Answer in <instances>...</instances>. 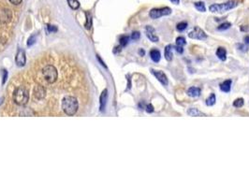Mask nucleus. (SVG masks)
<instances>
[{
    "instance_id": "1",
    "label": "nucleus",
    "mask_w": 249,
    "mask_h": 187,
    "mask_svg": "<svg viewBox=\"0 0 249 187\" xmlns=\"http://www.w3.org/2000/svg\"><path fill=\"white\" fill-rule=\"evenodd\" d=\"M78 108H79V103H78V100L74 97L67 96L63 98L62 109L66 115H70V116L74 115L77 112Z\"/></svg>"
},
{
    "instance_id": "2",
    "label": "nucleus",
    "mask_w": 249,
    "mask_h": 187,
    "mask_svg": "<svg viewBox=\"0 0 249 187\" xmlns=\"http://www.w3.org/2000/svg\"><path fill=\"white\" fill-rule=\"evenodd\" d=\"M29 94L28 92L22 87H18L15 89L13 93V100L19 106H24L28 102Z\"/></svg>"
},
{
    "instance_id": "3",
    "label": "nucleus",
    "mask_w": 249,
    "mask_h": 187,
    "mask_svg": "<svg viewBox=\"0 0 249 187\" xmlns=\"http://www.w3.org/2000/svg\"><path fill=\"white\" fill-rule=\"evenodd\" d=\"M237 6V3L234 1V0H230V1L226 2V3H222V4H214L211 5L209 7L210 11L212 12H219V13H223L225 11H228L233 8H235Z\"/></svg>"
},
{
    "instance_id": "4",
    "label": "nucleus",
    "mask_w": 249,
    "mask_h": 187,
    "mask_svg": "<svg viewBox=\"0 0 249 187\" xmlns=\"http://www.w3.org/2000/svg\"><path fill=\"white\" fill-rule=\"evenodd\" d=\"M42 74L49 83H54L57 78H58V73L56 68L52 66V65H48L46 66H44V68L42 69Z\"/></svg>"
},
{
    "instance_id": "5",
    "label": "nucleus",
    "mask_w": 249,
    "mask_h": 187,
    "mask_svg": "<svg viewBox=\"0 0 249 187\" xmlns=\"http://www.w3.org/2000/svg\"><path fill=\"white\" fill-rule=\"evenodd\" d=\"M171 13V9L165 7V8H160V9H153L150 10L149 15L152 19H158L162 16L170 15Z\"/></svg>"
},
{
    "instance_id": "6",
    "label": "nucleus",
    "mask_w": 249,
    "mask_h": 187,
    "mask_svg": "<svg viewBox=\"0 0 249 187\" xmlns=\"http://www.w3.org/2000/svg\"><path fill=\"white\" fill-rule=\"evenodd\" d=\"M188 37L190 38H194V39H199V40H204L207 38V35L206 33L201 30L199 27H194V29L188 33Z\"/></svg>"
},
{
    "instance_id": "7",
    "label": "nucleus",
    "mask_w": 249,
    "mask_h": 187,
    "mask_svg": "<svg viewBox=\"0 0 249 187\" xmlns=\"http://www.w3.org/2000/svg\"><path fill=\"white\" fill-rule=\"evenodd\" d=\"M151 72L155 75V77L159 81V82L163 85H168L169 83V81H168V78L166 76V74L161 71V70H155V69H151Z\"/></svg>"
},
{
    "instance_id": "8",
    "label": "nucleus",
    "mask_w": 249,
    "mask_h": 187,
    "mask_svg": "<svg viewBox=\"0 0 249 187\" xmlns=\"http://www.w3.org/2000/svg\"><path fill=\"white\" fill-rule=\"evenodd\" d=\"M26 62V54L22 49H19L17 52V54L15 56V63L18 66H24Z\"/></svg>"
},
{
    "instance_id": "9",
    "label": "nucleus",
    "mask_w": 249,
    "mask_h": 187,
    "mask_svg": "<svg viewBox=\"0 0 249 187\" xmlns=\"http://www.w3.org/2000/svg\"><path fill=\"white\" fill-rule=\"evenodd\" d=\"M11 11L9 9H3L0 10V22H9L11 20Z\"/></svg>"
},
{
    "instance_id": "10",
    "label": "nucleus",
    "mask_w": 249,
    "mask_h": 187,
    "mask_svg": "<svg viewBox=\"0 0 249 187\" xmlns=\"http://www.w3.org/2000/svg\"><path fill=\"white\" fill-rule=\"evenodd\" d=\"M145 32H146L147 38H148L151 41H153V42H157V41H158V37L156 36L155 30L154 27H152V26H147L145 27Z\"/></svg>"
},
{
    "instance_id": "11",
    "label": "nucleus",
    "mask_w": 249,
    "mask_h": 187,
    "mask_svg": "<svg viewBox=\"0 0 249 187\" xmlns=\"http://www.w3.org/2000/svg\"><path fill=\"white\" fill-rule=\"evenodd\" d=\"M200 88L199 87H190L187 90V95L192 97H198L200 96Z\"/></svg>"
},
{
    "instance_id": "12",
    "label": "nucleus",
    "mask_w": 249,
    "mask_h": 187,
    "mask_svg": "<svg viewBox=\"0 0 249 187\" xmlns=\"http://www.w3.org/2000/svg\"><path fill=\"white\" fill-rule=\"evenodd\" d=\"M45 93H46V91H45L44 87H42V86H38V87L35 89V97H36L38 99H42V98L45 97Z\"/></svg>"
},
{
    "instance_id": "13",
    "label": "nucleus",
    "mask_w": 249,
    "mask_h": 187,
    "mask_svg": "<svg viewBox=\"0 0 249 187\" xmlns=\"http://www.w3.org/2000/svg\"><path fill=\"white\" fill-rule=\"evenodd\" d=\"M107 98H108V91L104 90L101 94V97H100V110L101 111H103L105 109V106L107 103Z\"/></svg>"
},
{
    "instance_id": "14",
    "label": "nucleus",
    "mask_w": 249,
    "mask_h": 187,
    "mask_svg": "<svg viewBox=\"0 0 249 187\" xmlns=\"http://www.w3.org/2000/svg\"><path fill=\"white\" fill-rule=\"evenodd\" d=\"M231 80H227L220 84L221 91H223L225 93H229L231 91Z\"/></svg>"
},
{
    "instance_id": "15",
    "label": "nucleus",
    "mask_w": 249,
    "mask_h": 187,
    "mask_svg": "<svg viewBox=\"0 0 249 187\" xmlns=\"http://www.w3.org/2000/svg\"><path fill=\"white\" fill-rule=\"evenodd\" d=\"M172 48L173 46L171 44H169L166 46L165 48V58L167 61H171L172 60Z\"/></svg>"
},
{
    "instance_id": "16",
    "label": "nucleus",
    "mask_w": 249,
    "mask_h": 187,
    "mask_svg": "<svg viewBox=\"0 0 249 187\" xmlns=\"http://www.w3.org/2000/svg\"><path fill=\"white\" fill-rule=\"evenodd\" d=\"M150 57L151 59L157 63V62H159L160 61V58H161V55H160V52L159 51H157V50H152L150 52Z\"/></svg>"
},
{
    "instance_id": "17",
    "label": "nucleus",
    "mask_w": 249,
    "mask_h": 187,
    "mask_svg": "<svg viewBox=\"0 0 249 187\" xmlns=\"http://www.w3.org/2000/svg\"><path fill=\"white\" fill-rule=\"evenodd\" d=\"M216 56L222 61H225L226 59H227V52H226V50L223 48V47H219V48L217 49Z\"/></svg>"
},
{
    "instance_id": "18",
    "label": "nucleus",
    "mask_w": 249,
    "mask_h": 187,
    "mask_svg": "<svg viewBox=\"0 0 249 187\" xmlns=\"http://www.w3.org/2000/svg\"><path fill=\"white\" fill-rule=\"evenodd\" d=\"M194 6H195V8H196L199 11H200V12H204V11L206 10V9H205V4L203 3V2H201V1L196 2V3L194 4Z\"/></svg>"
},
{
    "instance_id": "19",
    "label": "nucleus",
    "mask_w": 249,
    "mask_h": 187,
    "mask_svg": "<svg viewBox=\"0 0 249 187\" xmlns=\"http://www.w3.org/2000/svg\"><path fill=\"white\" fill-rule=\"evenodd\" d=\"M67 3L72 10H78L80 8V3L78 0H67Z\"/></svg>"
},
{
    "instance_id": "20",
    "label": "nucleus",
    "mask_w": 249,
    "mask_h": 187,
    "mask_svg": "<svg viewBox=\"0 0 249 187\" xmlns=\"http://www.w3.org/2000/svg\"><path fill=\"white\" fill-rule=\"evenodd\" d=\"M187 27V22H179L178 25L176 26V28L179 32H183L184 30H186Z\"/></svg>"
},
{
    "instance_id": "21",
    "label": "nucleus",
    "mask_w": 249,
    "mask_h": 187,
    "mask_svg": "<svg viewBox=\"0 0 249 187\" xmlns=\"http://www.w3.org/2000/svg\"><path fill=\"white\" fill-rule=\"evenodd\" d=\"M215 103V94H211L210 97L206 99V105L207 106H213Z\"/></svg>"
},
{
    "instance_id": "22",
    "label": "nucleus",
    "mask_w": 249,
    "mask_h": 187,
    "mask_svg": "<svg viewBox=\"0 0 249 187\" xmlns=\"http://www.w3.org/2000/svg\"><path fill=\"white\" fill-rule=\"evenodd\" d=\"M187 113H188L189 115H191V116H203V114H202L199 110H198L197 109H194V108L189 109L187 110Z\"/></svg>"
},
{
    "instance_id": "23",
    "label": "nucleus",
    "mask_w": 249,
    "mask_h": 187,
    "mask_svg": "<svg viewBox=\"0 0 249 187\" xmlns=\"http://www.w3.org/2000/svg\"><path fill=\"white\" fill-rule=\"evenodd\" d=\"M231 22H224V23H222V25H220L218 27H217V30H220V31H223V30H227V29H229V28H231Z\"/></svg>"
},
{
    "instance_id": "24",
    "label": "nucleus",
    "mask_w": 249,
    "mask_h": 187,
    "mask_svg": "<svg viewBox=\"0 0 249 187\" xmlns=\"http://www.w3.org/2000/svg\"><path fill=\"white\" fill-rule=\"evenodd\" d=\"M119 41H120L121 47H125V46L127 45V43H128V41H129V37H127V36H122V37L120 38Z\"/></svg>"
},
{
    "instance_id": "25",
    "label": "nucleus",
    "mask_w": 249,
    "mask_h": 187,
    "mask_svg": "<svg viewBox=\"0 0 249 187\" xmlns=\"http://www.w3.org/2000/svg\"><path fill=\"white\" fill-rule=\"evenodd\" d=\"M187 44V41H186V38H183V37H178L176 38V45L178 46H184Z\"/></svg>"
},
{
    "instance_id": "26",
    "label": "nucleus",
    "mask_w": 249,
    "mask_h": 187,
    "mask_svg": "<svg viewBox=\"0 0 249 187\" xmlns=\"http://www.w3.org/2000/svg\"><path fill=\"white\" fill-rule=\"evenodd\" d=\"M243 105V98H238L233 102V106L236 108H241Z\"/></svg>"
},
{
    "instance_id": "27",
    "label": "nucleus",
    "mask_w": 249,
    "mask_h": 187,
    "mask_svg": "<svg viewBox=\"0 0 249 187\" xmlns=\"http://www.w3.org/2000/svg\"><path fill=\"white\" fill-rule=\"evenodd\" d=\"M86 17H87V21H86V23H85V27L87 29H90V28H91V21H92L91 20V15L86 13Z\"/></svg>"
},
{
    "instance_id": "28",
    "label": "nucleus",
    "mask_w": 249,
    "mask_h": 187,
    "mask_svg": "<svg viewBox=\"0 0 249 187\" xmlns=\"http://www.w3.org/2000/svg\"><path fill=\"white\" fill-rule=\"evenodd\" d=\"M36 41H37V38H36V36L35 35H33V36H31L29 38H28V41H27V46H32V45H34L35 43H36Z\"/></svg>"
},
{
    "instance_id": "29",
    "label": "nucleus",
    "mask_w": 249,
    "mask_h": 187,
    "mask_svg": "<svg viewBox=\"0 0 249 187\" xmlns=\"http://www.w3.org/2000/svg\"><path fill=\"white\" fill-rule=\"evenodd\" d=\"M140 37H141V34H140V32H138V31H135V32H133V33H132V35H131V38H132V39H134V40H137V39H139V38H140Z\"/></svg>"
},
{
    "instance_id": "30",
    "label": "nucleus",
    "mask_w": 249,
    "mask_h": 187,
    "mask_svg": "<svg viewBox=\"0 0 249 187\" xmlns=\"http://www.w3.org/2000/svg\"><path fill=\"white\" fill-rule=\"evenodd\" d=\"M174 49L176 50V52L178 53V54H183L184 53V49H183V46H176V47H174Z\"/></svg>"
},
{
    "instance_id": "31",
    "label": "nucleus",
    "mask_w": 249,
    "mask_h": 187,
    "mask_svg": "<svg viewBox=\"0 0 249 187\" xmlns=\"http://www.w3.org/2000/svg\"><path fill=\"white\" fill-rule=\"evenodd\" d=\"M47 28H48L49 32H56V31H57V28H56V26H54L48 25V26H47Z\"/></svg>"
},
{
    "instance_id": "32",
    "label": "nucleus",
    "mask_w": 249,
    "mask_h": 187,
    "mask_svg": "<svg viewBox=\"0 0 249 187\" xmlns=\"http://www.w3.org/2000/svg\"><path fill=\"white\" fill-rule=\"evenodd\" d=\"M146 111H147L148 113H152V112L154 111V107L152 106V104H148V105L146 106Z\"/></svg>"
},
{
    "instance_id": "33",
    "label": "nucleus",
    "mask_w": 249,
    "mask_h": 187,
    "mask_svg": "<svg viewBox=\"0 0 249 187\" xmlns=\"http://www.w3.org/2000/svg\"><path fill=\"white\" fill-rule=\"evenodd\" d=\"M2 73H3V81H2V83L4 84L6 82V79L8 77V72L6 71V70H2Z\"/></svg>"
},
{
    "instance_id": "34",
    "label": "nucleus",
    "mask_w": 249,
    "mask_h": 187,
    "mask_svg": "<svg viewBox=\"0 0 249 187\" xmlns=\"http://www.w3.org/2000/svg\"><path fill=\"white\" fill-rule=\"evenodd\" d=\"M22 1V0H10V2L13 5H19V4H21Z\"/></svg>"
},
{
    "instance_id": "35",
    "label": "nucleus",
    "mask_w": 249,
    "mask_h": 187,
    "mask_svg": "<svg viewBox=\"0 0 249 187\" xmlns=\"http://www.w3.org/2000/svg\"><path fill=\"white\" fill-rule=\"evenodd\" d=\"M238 46H239V48H240L239 50H241V51L243 50V51H244V52L247 51V48H246V47H244L243 45H238Z\"/></svg>"
},
{
    "instance_id": "36",
    "label": "nucleus",
    "mask_w": 249,
    "mask_h": 187,
    "mask_svg": "<svg viewBox=\"0 0 249 187\" xmlns=\"http://www.w3.org/2000/svg\"><path fill=\"white\" fill-rule=\"evenodd\" d=\"M120 51H121V46H120V47H116L115 50H114V53L116 54V53H118V52H120Z\"/></svg>"
},
{
    "instance_id": "37",
    "label": "nucleus",
    "mask_w": 249,
    "mask_h": 187,
    "mask_svg": "<svg viewBox=\"0 0 249 187\" xmlns=\"http://www.w3.org/2000/svg\"><path fill=\"white\" fill-rule=\"evenodd\" d=\"M244 42L246 43V44H249V36H246L245 38H244Z\"/></svg>"
},
{
    "instance_id": "38",
    "label": "nucleus",
    "mask_w": 249,
    "mask_h": 187,
    "mask_svg": "<svg viewBox=\"0 0 249 187\" xmlns=\"http://www.w3.org/2000/svg\"><path fill=\"white\" fill-rule=\"evenodd\" d=\"M171 1L173 4H175V5H178V4L180 3V0H171Z\"/></svg>"
},
{
    "instance_id": "39",
    "label": "nucleus",
    "mask_w": 249,
    "mask_h": 187,
    "mask_svg": "<svg viewBox=\"0 0 249 187\" xmlns=\"http://www.w3.org/2000/svg\"><path fill=\"white\" fill-rule=\"evenodd\" d=\"M139 54H141L142 56H143V55L145 54V52H144V51H143V49H141V50L139 51Z\"/></svg>"
},
{
    "instance_id": "40",
    "label": "nucleus",
    "mask_w": 249,
    "mask_h": 187,
    "mask_svg": "<svg viewBox=\"0 0 249 187\" xmlns=\"http://www.w3.org/2000/svg\"><path fill=\"white\" fill-rule=\"evenodd\" d=\"M97 58H98V61H99V62L101 63V65H102L103 66H105V67H106V66H105V64H104V62H102V60H101V59L99 58V56H98V55L97 56Z\"/></svg>"
}]
</instances>
